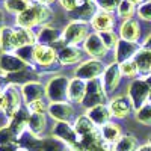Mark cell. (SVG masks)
Instances as JSON below:
<instances>
[{"label": "cell", "instance_id": "cell-1", "mask_svg": "<svg viewBox=\"0 0 151 151\" xmlns=\"http://www.w3.org/2000/svg\"><path fill=\"white\" fill-rule=\"evenodd\" d=\"M50 18H52L50 8L35 2L26 11H23L21 14L15 15V24L18 27L33 29L35 26H40V24H47Z\"/></svg>", "mask_w": 151, "mask_h": 151}, {"label": "cell", "instance_id": "cell-2", "mask_svg": "<svg viewBox=\"0 0 151 151\" xmlns=\"http://www.w3.org/2000/svg\"><path fill=\"white\" fill-rule=\"evenodd\" d=\"M70 80L67 76H55L45 85V98L50 103L68 101V88Z\"/></svg>", "mask_w": 151, "mask_h": 151}, {"label": "cell", "instance_id": "cell-3", "mask_svg": "<svg viewBox=\"0 0 151 151\" xmlns=\"http://www.w3.org/2000/svg\"><path fill=\"white\" fill-rule=\"evenodd\" d=\"M71 148L76 151H115L112 144H109L103 139L101 133H100V129L89 134L80 136L77 144Z\"/></svg>", "mask_w": 151, "mask_h": 151}, {"label": "cell", "instance_id": "cell-4", "mask_svg": "<svg viewBox=\"0 0 151 151\" xmlns=\"http://www.w3.org/2000/svg\"><path fill=\"white\" fill-rule=\"evenodd\" d=\"M107 101V92L103 86L101 79H94L89 80L86 85V94L82 101V106L85 109H91L100 104H106Z\"/></svg>", "mask_w": 151, "mask_h": 151}, {"label": "cell", "instance_id": "cell-5", "mask_svg": "<svg viewBox=\"0 0 151 151\" xmlns=\"http://www.w3.org/2000/svg\"><path fill=\"white\" fill-rule=\"evenodd\" d=\"M106 65L103 64L101 59H88L83 60L77 65V68L74 70V77L82 79L85 82H89L94 79H101V76L104 74Z\"/></svg>", "mask_w": 151, "mask_h": 151}, {"label": "cell", "instance_id": "cell-6", "mask_svg": "<svg viewBox=\"0 0 151 151\" xmlns=\"http://www.w3.org/2000/svg\"><path fill=\"white\" fill-rule=\"evenodd\" d=\"M150 92H151V86L145 79H134L129 85V91L127 95L130 98V101L133 104L134 112L137 109H141L145 103H148L150 100Z\"/></svg>", "mask_w": 151, "mask_h": 151}, {"label": "cell", "instance_id": "cell-7", "mask_svg": "<svg viewBox=\"0 0 151 151\" xmlns=\"http://www.w3.org/2000/svg\"><path fill=\"white\" fill-rule=\"evenodd\" d=\"M89 35V23L85 21H71L62 30V40L67 45H79Z\"/></svg>", "mask_w": 151, "mask_h": 151}, {"label": "cell", "instance_id": "cell-8", "mask_svg": "<svg viewBox=\"0 0 151 151\" xmlns=\"http://www.w3.org/2000/svg\"><path fill=\"white\" fill-rule=\"evenodd\" d=\"M3 97H5V106H3V113L6 118H12L14 113H17L23 107V94L21 88L17 85H6L3 89Z\"/></svg>", "mask_w": 151, "mask_h": 151}, {"label": "cell", "instance_id": "cell-9", "mask_svg": "<svg viewBox=\"0 0 151 151\" xmlns=\"http://www.w3.org/2000/svg\"><path fill=\"white\" fill-rule=\"evenodd\" d=\"M52 136L58 137L62 142H65L70 148L74 147L79 141V134L76 132L74 125L67 122V121H56L53 129H52Z\"/></svg>", "mask_w": 151, "mask_h": 151}, {"label": "cell", "instance_id": "cell-10", "mask_svg": "<svg viewBox=\"0 0 151 151\" xmlns=\"http://www.w3.org/2000/svg\"><path fill=\"white\" fill-rule=\"evenodd\" d=\"M83 50L88 56H91L94 59H101L107 55V47L104 45L103 40L100 38L98 32H94V33H89L88 38L83 41Z\"/></svg>", "mask_w": 151, "mask_h": 151}, {"label": "cell", "instance_id": "cell-11", "mask_svg": "<svg viewBox=\"0 0 151 151\" xmlns=\"http://www.w3.org/2000/svg\"><path fill=\"white\" fill-rule=\"evenodd\" d=\"M3 79L8 85H17V86H24L32 82H40V74L36 73L35 67H27L26 70H21L17 73L5 74Z\"/></svg>", "mask_w": 151, "mask_h": 151}, {"label": "cell", "instance_id": "cell-12", "mask_svg": "<svg viewBox=\"0 0 151 151\" xmlns=\"http://www.w3.org/2000/svg\"><path fill=\"white\" fill-rule=\"evenodd\" d=\"M121 77H122V73H121L119 64L113 60L112 64H109L106 67L104 74L101 76V82H103V86H104V89H106L107 94H112L119 86Z\"/></svg>", "mask_w": 151, "mask_h": 151}, {"label": "cell", "instance_id": "cell-13", "mask_svg": "<svg viewBox=\"0 0 151 151\" xmlns=\"http://www.w3.org/2000/svg\"><path fill=\"white\" fill-rule=\"evenodd\" d=\"M109 109L112 112V116L118 119L127 118L132 110H134L129 95H116L115 98H112L109 101Z\"/></svg>", "mask_w": 151, "mask_h": 151}, {"label": "cell", "instance_id": "cell-14", "mask_svg": "<svg viewBox=\"0 0 151 151\" xmlns=\"http://www.w3.org/2000/svg\"><path fill=\"white\" fill-rule=\"evenodd\" d=\"M27 67H30V65L23 62L15 53H0V73L3 76L26 70Z\"/></svg>", "mask_w": 151, "mask_h": 151}, {"label": "cell", "instance_id": "cell-15", "mask_svg": "<svg viewBox=\"0 0 151 151\" xmlns=\"http://www.w3.org/2000/svg\"><path fill=\"white\" fill-rule=\"evenodd\" d=\"M142 47L134 42V41H125V40H121L115 47V62L118 64H122V62L129 60V59H133L136 56V53L139 52Z\"/></svg>", "mask_w": 151, "mask_h": 151}, {"label": "cell", "instance_id": "cell-16", "mask_svg": "<svg viewBox=\"0 0 151 151\" xmlns=\"http://www.w3.org/2000/svg\"><path fill=\"white\" fill-rule=\"evenodd\" d=\"M98 12V6L95 2H83L80 6L76 9L67 12L71 21H85V23H91L94 15Z\"/></svg>", "mask_w": 151, "mask_h": 151}, {"label": "cell", "instance_id": "cell-17", "mask_svg": "<svg viewBox=\"0 0 151 151\" xmlns=\"http://www.w3.org/2000/svg\"><path fill=\"white\" fill-rule=\"evenodd\" d=\"M58 62V52L52 45H35V64L40 67H52Z\"/></svg>", "mask_w": 151, "mask_h": 151}, {"label": "cell", "instance_id": "cell-18", "mask_svg": "<svg viewBox=\"0 0 151 151\" xmlns=\"http://www.w3.org/2000/svg\"><path fill=\"white\" fill-rule=\"evenodd\" d=\"M48 115L55 121H67L70 122L74 116V107L70 101H60V103H48Z\"/></svg>", "mask_w": 151, "mask_h": 151}, {"label": "cell", "instance_id": "cell-19", "mask_svg": "<svg viewBox=\"0 0 151 151\" xmlns=\"http://www.w3.org/2000/svg\"><path fill=\"white\" fill-rule=\"evenodd\" d=\"M29 116L30 112L27 110V107H21L17 113H14V116L9 118V127L12 129V132L15 133L17 137H20L24 132H27L29 129Z\"/></svg>", "mask_w": 151, "mask_h": 151}, {"label": "cell", "instance_id": "cell-20", "mask_svg": "<svg viewBox=\"0 0 151 151\" xmlns=\"http://www.w3.org/2000/svg\"><path fill=\"white\" fill-rule=\"evenodd\" d=\"M21 94H23V101L29 104L36 100H44L45 98V85L41 82H32L21 86Z\"/></svg>", "mask_w": 151, "mask_h": 151}, {"label": "cell", "instance_id": "cell-21", "mask_svg": "<svg viewBox=\"0 0 151 151\" xmlns=\"http://www.w3.org/2000/svg\"><path fill=\"white\" fill-rule=\"evenodd\" d=\"M83 59V52L77 45H65L58 52V62L62 65H74Z\"/></svg>", "mask_w": 151, "mask_h": 151}, {"label": "cell", "instance_id": "cell-22", "mask_svg": "<svg viewBox=\"0 0 151 151\" xmlns=\"http://www.w3.org/2000/svg\"><path fill=\"white\" fill-rule=\"evenodd\" d=\"M113 26H115V17H113L112 12H109V11L98 9V12L94 15V18L91 20V27L95 32L112 30Z\"/></svg>", "mask_w": 151, "mask_h": 151}, {"label": "cell", "instance_id": "cell-23", "mask_svg": "<svg viewBox=\"0 0 151 151\" xmlns=\"http://www.w3.org/2000/svg\"><path fill=\"white\" fill-rule=\"evenodd\" d=\"M86 115L89 116V119L97 125V127H103L104 124H107L113 116H112V112L109 109V104H100L91 109H86Z\"/></svg>", "mask_w": 151, "mask_h": 151}, {"label": "cell", "instance_id": "cell-24", "mask_svg": "<svg viewBox=\"0 0 151 151\" xmlns=\"http://www.w3.org/2000/svg\"><path fill=\"white\" fill-rule=\"evenodd\" d=\"M86 85H88V82L77 79V77H73L70 80V88H68V101L70 103L82 104L85 94H86Z\"/></svg>", "mask_w": 151, "mask_h": 151}, {"label": "cell", "instance_id": "cell-25", "mask_svg": "<svg viewBox=\"0 0 151 151\" xmlns=\"http://www.w3.org/2000/svg\"><path fill=\"white\" fill-rule=\"evenodd\" d=\"M17 142H18L20 148L26 150V151H42L44 137L42 136H36V134H33V133H30L27 130V132H24L18 137Z\"/></svg>", "mask_w": 151, "mask_h": 151}, {"label": "cell", "instance_id": "cell-26", "mask_svg": "<svg viewBox=\"0 0 151 151\" xmlns=\"http://www.w3.org/2000/svg\"><path fill=\"white\" fill-rule=\"evenodd\" d=\"M139 36H141V27H139V24H137V21H134L133 18L124 20V23L119 27V38L121 40L137 42Z\"/></svg>", "mask_w": 151, "mask_h": 151}, {"label": "cell", "instance_id": "cell-27", "mask_svg": "<svg viewBox=\"0 0 151 151\" xmlns=\"http://www.w3.org/2000/svg\"><path fill=\"white\" fill-rule=\"evenodd\" d=\"M0 50L2 53H14L17 50L15 32L9 26H3L0 29Z\"/></svg>", "mask_w": 151, "mask_h": 151}, {"label": "cell", "instance_id": "cell-28", "mask_svg": "<svg viewBox=\"0 0 151 151\" xmlns=\"http://www.w3.org/2000/svg\"><path fill=\"white\" fill-rule=\"evenodd\" d=\"M133 60L136 62V67H137L139 74L144 76V79L148 77V76L151 74V50L142 47L139 52L136 53Z\"/></svg>", "mask_w": 151, "mask_h": 151}, {"label": "cell", "instance_id": "cell-29", "mask_svg": "<svg viewBox=\"0 0 151 151\" xmlns=\"http://www.w3.org/2000/svg\"><path fill=\"white\" fill-rule=\"evenodd\" d=\"M59 38H62V33L52 27V26H44L40 29V32H36V44H42V45H53Z\"/></svg>", "mask_w": 151, "mask_h": 151}, {"label": "cell", "instance_id": "cell-30", "mask_svg": "<svg viewBox=\"0 0 151 151\" xmlns=\"http://www.w3.org/2000/svg\"><path fill=\"white\" fill-rule=\"evenodd\" d=\"M100 133H101L103 139L112 145H115L118 142V139L122 136V130L116 122H112L109 121L107 124H104L103 127H100Z\"/></svg>", "mask_w": 151, "mask_h": 151}, {"label": "cell", "instance_id": "cell-31", "mask_svg": "<svg viewBox=\"0 0 151 151\" xmlns=\"http://www.w3.org/2000/svg\"><path fill=\"white\" fill-rule=\"evenodd\" d=\"M15 45L23 47V45H35L36 44V33L32 29H24V27H15Z\"/></svg>", "mask_w": 151, "mask_h": 151}, {"label": "cell", "instance_id": "cell-32", "mask_svg": "<svg viewBox=\"0 0 151 151\" xmlns=\"http://www.w3.org/2000/svg\"><path fill=\"white\" fill-rule=\"evenodd\" d=\"M73 125H74L76 132H77L79 137H80V136H85V134H89V133H92V132H95V130H98V127L89 119V116H88L86 113L76 118Z\"/></svg>", "mask_w": 151, "mask_h": 151}, {"label": "cell", "instance_id": "cell-33", "mask_svg": "<svg viewBox=\"0 0 151 151\" xmlns=\"http://www.w3.org/2000/svg\"><path fill=\"white\" fill-rule=\"evenodd\" d=\"M47 127V118L45 113H30L29 116V132L36 134V136H42L44 130Z\"/></svg>", "mask_w": 151, "mask_h": 151}, {"label": "cell", "instance_id": "cell-34", "mask_svg": "<svg viewBox=\"0 0 151 151\" xmlns=\"http://www.w3.org/2000/svg\"><path fill=\"white\" fill-rule=\"evenodd\" d=\"M137 148H139V142L133 134H122L113 145L115 151H137Z\"/></svg>", "mask_w": 151, "mask_h": 151}, {"label": "cell", "instance_id": "cell-35", "mask_svg": "<svg viewBox=\"0 0 151 151\" xmlns=\"http://www.w3.org/2000/svg\"><path fill=\"white\" fill-rule=\"evenodd\" d=\"M32 5L30 0H5V9L11 14H21L23 11H26Z\"/></svg>", "mask_w": 151, "mask_h": 151}, {"label": "cell", "instance_id": "cell-36", "mask_svg": "<svg viewBox=\"0 0 151 151\" xmlns=\"http://www.w3.org/2000/svg\"><path fill=\"white\" fill-rule=\"evenodd\" d=\"M35 45H23V47H18L14 53L23 62H26L27 65L33 67V64H35Z\"/></svg>", "mask_w": 151, "mask_h": 151}, {"label": "cell", "instance_id": "cell-37", "mask_svg": "<svg viewBox=\"0 0 151 151\" xmlns=\"http://www.w3.org/2000/svg\"><path fill=\"white\" fill-rule=\"evenodd\" d=\"M70 147L59 141L58 137L55 136H48V137H44V145H42V151H67Z\"/></svg>", "mask_w": 151, "mask_h": 151}, {"label": "cell", "instance_id": "cell-38", "mask_svg": "<svg viewBox=\"0 0 151 151\" xmlns=\"http://www.w3.org/2000/svg\"><path fill=\"white\" fill-rule=\"evenodd\" d=\"M136 5L133 2H130V0H122V2L119 3V6L116 8V12H118V17L122 18V20H130L134 12H136Z\"/></svg>", "mask_w": 151, "mask_h": 151}, {"label": "cell", "instance_id": "cell-39", "mask_svg": "<svg viewBox=\"0 0 151 151\" xmlns=\"http://www.w3.org/2000/svg\"><path fill=\"white\" fill-rule=\"evenodd\" d=\"M134 118L137 122L144 125H151V101L145 103L141 109H137L134 112Z\"/></svg>", "mask_w": 151, "mask_h": 151}, {"label": "cell", "instance_id": "cell-40", "mask_svg": "<svg viewBox=\"0 0 151 151\" xmlns=\"http://www.w3.org/2000/svg\"><path fill=\"white\" fill-rule=\"evenodd\" d=\"M119 68H121V73H122L124 77H129V79H133L139 74L137 67H136V62L133 59H129V60L122 62V64H119Z\"/></svg>", "mask_w": 151, "mask_h": 151}, {"label": "cell", "instance_id": "cell-41", "mask_svg": "<svg viewBox=\"0 0 151 151\" xmlns=\"http://www.w3.org/2000/svg\"><path fill=\"white\" fill-rule=\"evenodd\" d=\"M98 35H100V38L103 40V42H104V45L110 50V48H115L116 47V44H118V41H119V38H118V35L113 32V30H104V32H98Z\"/></svg>", "mask_w": 151, "mask_h": 151}, {"label": "cell", "instance_id": "cell-42", "mask_svg": "<svg viewBox=\"0 0 151 151\" xmlns=\"http://www.w3.org/2000/svg\"><path fill=\"white\" fill-rule=\"evenodd\" d=\"M18 141V137L15 136V133L12 132V129L9 125H3L0 127V145H5V144H14Z\"/></svg>", "mask_w": 151, "mask_h": 151}, {"label": "cell", "instance_id": "cell-43", "mask_svg": "<svg viewBox=\"0 0 151 151\" xmlns=\"http://www.w3.org/2000/svg\"><path fill=\"white\" fill-rule=\"evenodd\" d=\"M136 12H137V17L141 20L151 21V0H145L144 3H141L137 6Z\"/></svg>", "mask_w": 151, "mask_h": 151}, {"label": "cell", "instance_id": "cell-44", "mask_svg": "<svg viewBox=\"0 0 151 151\" xmlns=\"http://www.w3.org/2000/svg\"><path fill=\"white\" fill-rule=\"evenodd\" d=\"M27 110L30 113H47L48 112V104L44 101V100H36V101H32L29 104H26Z\"/></svg>", "mask_w": 151, "mask_h": 151}, {"label": "cell", "instance_id": "cell-45", "mask_svg": "<svg viewBox=\"0 0 151 151\" xmlns=\"http://www.w3.org/2000/svg\"><path fill=\"white\" fill-rule=\"evenodd\" d=\"M122 0H95V3L98 6V9L101 11H109V12H113Z\"/></svg>", "mask_w": 151, "mask_h": 151}, {"label": "cell", "instance_id": "cell-46", "mask_svg": "<svg viewBox=\"0 0 151 151\" xmlns=\"http://www.w3.org/2000/svg\"><path fill=\"white\" fill-rule=\"evenodd\" d=\"M59 2H60L62 8H64L67 12H70V11L76 9L77 6H80L83 3V0H59Z\"/></svg>", "mask_w": 151, "mask_h": 151}, {"label": "cell", "instance_id": "cell-47", "mask_svg": "<svg viewBox=\"0 0 151 151\" xmlns=\"http://www.w3.org/2000/svg\"><path fill=\"white\" fill-rule=\"evenodd\" d=\"M20 148L18 142L14 144H5V145H0V151H17Z\"/></svg>", "mask_w": 151, "mask_h": 151}, {"label": "cell", "instance_id": "cell-48", "mask_svg": "<svg viewBox=\"0 0 151 151\" xmlns=\"http://www.w3.org/2000/svg\"><path fill=\"white\" fill-rule=\"evenodd\" d=\"M36 3H41V5H45V6H50V5H53L56 0H35Z\"/></svg>", "mask_w": 151, "mask_h": 151}, {"label": "cell", "instance_id": "cell-49", "mask_svg": "<svg viewBox=\"0 0 151 151\" xmlns=\"http://www.w3.org/2000/svg\"><path fill=\"white\" fill-rule=\"evenodd\" d=\"M144 48H148V50H151V35L150 36H147V40L144 41V45H142Z\"/></svg>", "mask_w": 151, "mask_h": 151}, {"label": "cell", "instance_id": "cell-50", "mask_svg": "<svg viewBox=\"0 0 151 151\" xmlns=\"http://www.w3.org/2000/svg\"><path fill=\"white\" fill-rule=\"evenodd\" d=\"M137 151H151V145L150 144H144V145H141L139 148H137Z\"/></svg>", "mask_w": 151, "mask_h": 151}, {"label": "cell", "instance_id": "cell-51", "mask_svg": "<svg viewBox=\"0 0 151 151\" xmlns=\"http://www.w3.org/2000/svg\"><path fill=\"white\" fill-rule=\"evenodd\" d=\"M5 106V97H3V91H0V110H3Z\"/></svg>", "mask_w": 151, "mask_h": 151}, {"label": "cell", "instance_id": "cell-52", "mask_svg": "<svg viewBox=\"0 0 151 151\" xmlns=\"http://www.w3.org/2000/svg\"><path fill=\"white\" fill-rule=\"evenodd\" d=\"M3 21H5V14H3V11L0 9V29L3 27Z\"/></svg>", "mask_w": 151, "mask_h": 151}, {"label": "cell", "instance_id": "cell-53", "mask_svg": "<svg viewBox=\"0 0 151 151\" xmlns=\"http://www.w3.org/2000/svg\"><path fill=\"white\" fill-rule=\"evenodd\" d=\"M130 2H133L136 6H139L141 3H144V2H145V0H130Z\"/></svg>", "mask_w": 151, "mask_h": 151}, {"label": "cell", "instance_id": "cell-54", "mask_svg": "<svg viewBox=\"0 0 151 151\" xmlns=\"http://www.w3.org/2000/svg\"><path fill=\"white\" fill-rule=\"evenodd\" d=\"M145 80H147V82H148V85L151 86V74L148 76V77H145Z\"/></svg>", "mask_w": 151, "mask_h": 151}, {"label": "cell", "instance_id": "cell-55", "mask_svg": "<svg viewBox=\"0 0 151 151\" xmlns=\"http://www.w3.org/2000/svg\"><path fill=\"white\" fill-rule=\"evenodd\" d=\"M83 2H95V0H83Z\"/></svg>", "mask_w": 151, "mask_h": 151}, {"label": "cell", "instance_id": "cell-56", "mask_svg": "<svg viewBox=\"0 0 151 151\" xmlns=\"http://www.w3.org/2000/svg\"><path fill=\"white\" fill-rule=\"evenodd\" d=\"M17 151H26V150H23V148H18V150H17Z\"/></svg>", "mask_w": 151, "mask_h": 151}, {"label": "cell", "instance_id": "cell-57", "mask_svg": "<svg viewBox=\"0 0 151 151\" xmlns=\"http://www.w3.org/2000/svg\"><path fill=\"white\" fill-rule=\"evenodd\" d=\"M148 144H150V145H151V136H150V139H148Z\"/></svg>", "mask_w": 151, "mask_h": 151}, {"label": "cell", "instance_id": "cell-58", "mask_svg": "<svg viewBox=\"0 0 151 151\" xmlns=\"http://www.w3.org/2000/svg\"><path fill=\"white\" fill-rule=\"evenodd\" d=\"M67 151H76V150H73V148H68V150H67Z\"/></svg>", "mask_w": 151, "mask_h": 151}, {"label": "cell", "instance_id": "cell-59", "mask_svg": "<svg viewBox=\"0 0 151 151\" xmlns=\"http://www.w3.org/2000/svg\"><path fill=\"white\" fill-rule=\"evenodd\" d=\"M148 101H151V92H150V100H148Z\"/></svg>", "mask_w": 151, "mask_h": 151}, {"label": "cell", "instance_id": "cell-60", "mask_svg": "<svg viewBox=\"0 0 151 151\" xmlns=\"http://www.w3.org/2000/svg\"><path fill=\"white\" fill-rule=\"evenodd\" d=\"M3 89H5V88H2V86H0V91H3Z\"/></svg>", "mask_w": 151, "mask_h": 151}]
</instances>
